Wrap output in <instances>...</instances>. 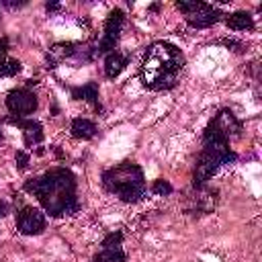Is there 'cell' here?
I'll return each mask as SVG.
<instances>
[{"instance_id":"17","label":"cell","mask_w":262,"mask_h":262,"mask_svg":"<svg viewBox=\"0 0 262 262\" xmlns=\"http://www.w3.org/2000/svg\"><path fill=\"white\" fill-rule=\"evenodd\" d=\"M92 262H125V254L121 248H113V250L102 248V252H98L92 258Z\"/></svg>"},{"instance_id":"12","label":"cell","mask_w":262,"mask_h":262,"mask_svg":"<svg viewBox=\"0 0 262 262\" xmlns=\"http://www.w3.org/2000/svg\"><path fill=\"white\" fill-rule=\"evenodd\" d=\"M225 16V25L233 31H252L254 29V18L250 12H244V10H237V12H231V14H223Z\"/></svg>"},{"instance_id":"3","label":"cell","mask_w":262,"mask_h":262,"mask_svg":"<svg viewBox=\"0 0 262 262\" xmlns=\"http://www.w3.org/2000/svg\"><path fill=\"white\" fill-rule=\"evenodd\" d=\"M102 186L123 203H137L145 196L143 170L135 162H121L102 172Z\"/></svg>"},{"instance_id":"20","label":"cell","mask_w":262,"mask_h":262,"mask_svg":"<svg viewBox=\"0 0 262 262\" xmlns=\"http://www.w3.org/2000/svg\"><path fill=\"white\" fill-rule=\"evenodd\" d=\"M16 168L18 170H27V166H29V154H25V151H16Z\"/></svg>"},{"instance_id":"18","label":"cell","mask_w":262,"mask_h":262,"mask_svg":"<svg viewBox=\"0 0 262 262\" xmlns=\"http://www.w3.org/2000/svg\"><path fill=\"white\" fill-rule=\"evenodd\" d=\"M151 192H154L156 196H164V194H170V192H172V184H170L168 180H162V178H158V180H154V184H151Z\"/></svg>"},{"instance_id":"22","label":"cell","mask_w":262,"mask_h":262,"mask_svg":"<svg viewBox=\"0 0 262 262\" xmlns=\"http://www.w3.org/2000/svg\"><path fill=\"white\" fill-rule=\"evenodd\" d=\"M45 8H47V10H57V8H59V4H55V2H51V4H47Z\"/></svg>"},{"instance_id":"6","label":"cell","mask_w":262,"mask_h":262,"mask_svg":"<svg viewBox=\"0 0 262 262\" xmlns=\"http://www.w3.org/2000/svg\"><path fill=\"white\" fill-rule=\"evenodd\" d=\"M176 8L184 12L186 23L194 29H207L223 16V12L217 6L205 2H176Z\"/></svg>"},{"instance_id":"13","label":"cell","mask_w":262,"mask_h":262,"mask_svg":"<svg viewBox=\"0 0 262 262\" xmlns=\"http://www.w3.org/2000/svg\"><path fill=\"white\" fill-rule=\"evenodd\" d=\"M127 66V55L119 53V51H111L104 57V76L106 78H117Z\"/></svg>"},{"instance_id":"23","label":"cell","mask_w":262,"mask_h":262,"mask_svg":"<svg viewBox=\"0 0 262 262\" xmlns=\"http://www.w3.org/2000/svg\"><path fill=\"white\" fill-rule=\"evenodd\" d=\"M4 209H6V207H4V203H2V201H0V217H2V215H4Z\"/></svg>"},{"instance_id":"14","label":"cell","mask_w":262,"mask_h":262,"mask_svg":"<svg viewBox=\"0 0 262 262\" xmlns=\"http://www.w3.org/2000/svg\"><path fill=\"white\" fill-rule=\"evenodd\" d=\"M72 135L76 139H92L96 135V125L90 121V119H74L72 121V127H70Z\"/></svg>"},{"instance_id":"2","label":"cell","mask_w":262,"mask_h":262,"mask_svg":"<svg viewBox=\"0 0 262 262\" xmlns=\"http://www.w3.org/2000/svg\"><path fill=\"white\" fill-rule=\"evenodd\" d=\"M182 68V51L168 41H158L147 47L141 59L139 80L147 90H168L178 82Z\"/></svg>"},{"instance_id":"7","label":"cell","mask_w":262,"mask_h":262,"mask_svg":"<svg viewBox=\"0 0 262 262\" xmlns=\"http://www.w3.org/2000/svg\"><path fill=\"white\" fill-rule=\"evenodd\" d=\"M123 23H125V12L121 8H115L108 12V18L104 23V35L96 47L98 53H111L115 51L117 47V41H119V35H121V29H123Z\"/></svg>"},{"instance_id":"4","label":"cell","mask_w":262,"mask_h":262,"mask_svg":"<svg viewBox=\"0 0 262 262\" xmlns=\"http://www.w3.org/2000/svg\"><path fill=\"white\" fill-rule=\"evenodd\" d=\"M235 151L229 147V143L221 141H203V149L199 154V160L194 164L192 172V184L205 186V182L219 172V168L235 162Z\"/></svg>"},{"instance_id":"10","label":"cell","mask_w":262,"mask_h":262,"mask_svg":"<svg viewBox=\"0 0 262 262\" xmlns=\"http://www.w3.org/2000/svg\"><path fill=\"white\" fill-rule=\"evenodd\" d=\"M215 207V196L211 190H205L203 186H194L192 194L186 199V211L188 213H209Z\"/></svg>"},{"instance_id":"9","label":"cell","mask_w":262,"mask_h":262,"mask_svg":"<svg viewBox=\"0 0 262 262\" xmlns=\"http://www.w3.org/2000/svg\"><path fill=\"white\" fill-rule=\"evenodd\" d=\"M16 229L23 235H37L45 229V215L35 207H23L16 215Z\"/></svg>"},{"instance_id":"8","label":"cell","mask_w":262,"mask_h":262,"mask_svg":"<svg viewBox=\"0 0 262 262\" xmlns=\"http://www.w3.org/2000/svg\"><path fill=\"white\" fill-rule=\"evenodd\" d=\"M6 108L16 117L31 115L37 108V96L29 88H14L6 94Z\"/></svg>"},{"instance_id":"11","label":"cell","mask_w":262,"mask_h":262,"mask_svg":"<svg viewBox=\"0 0 262 262\" xmlns=\"http://www.w3.org/2000/svg\"><path fill=\"white\" fill-rule=\"evenodd\" d=\"M8 123L12 125H18L23 129V139H25V145L33 147V145H39L43 141V127L41 123L33 121V119H20V117H10Z\"/></svg>"},{"instance_id":"24","label":"cell","mask_w":262,"mask_h":262,"mask_svg":"<svg viewBox=\"0 0 262 262\" xmlns=\"http://www.w3.org/2000/svg\"><path fill=\"white\" fill-rule=\"evenodd\" d=\"M0 141H2V129H0Z\"/></svg>"},{"instance_id":"16","label":"cell","mask_w":262,"mask_h":262,"mask_svg":"<svg viewBox=\"0 0 262 262\" xmlns=\"http://www.w3.org/2000/svg\"><path fill=\"white\" fill-rule=\"evenodd\" d=\"M20 61L14 59V57H8V55H2L0 57V78H6V76H16L20 72Z\"/></svg>"},{"instance_id":"19","label":"cell","mask_w":262,"mask_h":262,"mask_svg":"<svg viewBox=\"0 0 262 262\" xmlns=\"http://www.w3.org/2000/svg\"><path fill=\"white\" fill-rule=\"evenodd\" d=\"M121 242H123V233H121V231H113V233H108V235L102 239V248H108V250L121 248Z\"/></svg>"},{"instance_id":"1","label":"cell","mask_w":262,"mask_h":262,"mask_svg":"<svg viewBox=\"0 0 262 262\" xmlns=\"http://www.w3.org/2000/svg\"><path fill=\"white\" fill-rule=\"evenodd\" d=\"M76 186V176L68 168H51L25 182V190L37 196L45 213L51 217L74 215L80 209Z\"/></svg>"},{"instance_id":"5","label":"cell","mask_w":262,"mask_h":262,"mask_svg":"<svg viewBox=\"0 0 262 262\" xmlns=\"http://www.w3.org/2000/svg\"><path fill=\"white\" fill-rule=\"evenodd\" d=\"M242 135V121L229 111V108H221L205 127L203 133V141H221V143H229L231 139Z\"/></svg>"},{"instance_id":"21","label":"cell","mask_w":262,"mask_h":262,"mask_svg":"<svg viewBox=\"0 0 262 262\" xmlns=\"http://www.w3.org/2000/svg\"><path fill=\"white\" fill-rule=\"evenodd\" d=\"M6 55V39H0V57Z\"/></svg>"},{"instance_id":"15","label":"cell","mask_w":262,"mask_h":262,"mask_svg":"<svg viewBox=\"0 0 262 262\" xmlns=\"http://www.w3.org/2000/svg\"><path fill=\"white\" fill-rule=\"evenodd\" d=\"M72 98L76 100H86L90 104L96 106V100H98V86L96 82H88L84 86H78V88H72Z\"/></svg>"}]
</instances>
